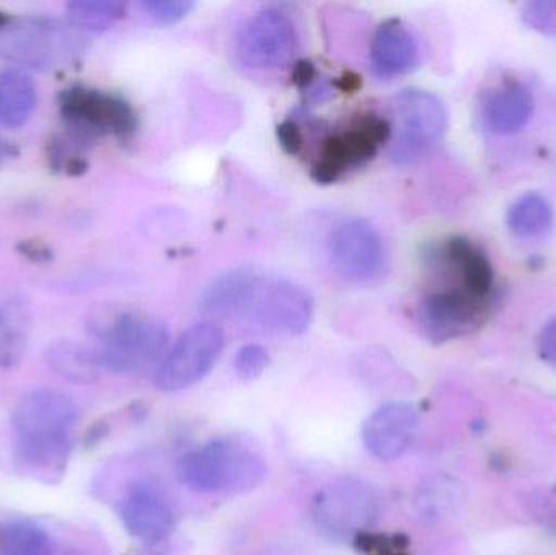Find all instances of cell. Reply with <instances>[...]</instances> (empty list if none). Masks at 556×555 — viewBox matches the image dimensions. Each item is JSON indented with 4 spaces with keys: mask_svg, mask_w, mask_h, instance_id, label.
I'll return each instance as SVG.
<instances>
[{
    "mask_svg": "<svg viewBox=\"0 0 556 555\" xmlns=\"http://www.w3.org/2000/svg\"><path fill=\"white\" fill-rule=\"evenodd\" d=\"M199 306L215 318L247 323L285 338L306 332L314 316V299L306 287L254 267L215 277L202 290Z\"/></svg>",
    "mask_w": 556,
    "mask_h": 555,
    "instance_id": "obj_1",
    "label": "cell"
},
{
    "mask_svg": "<svg viewBox=\"0 0 556 555\" xmlns=\"http://www.w3.org/2000/svg\"><path fill=\"white\" fill-rule=\"evenodd\" d=\"M78 407L64 391H29L12 411L16 455L35 471H61L72 449Z\"/></svg>",
    "mask_w": 556,
    "mask_h": 555,
    "instance_id": "obj_2",
    "label": "cell"
},
{
    "mask_svg": "<svg viewBox=\"0 0 556 555\" xmlns=\"http://www.w3.org/2000/svg\"><path fill=\"white\" fill-rule=\"evenodd\" d=\"M175 475L182 488L198 494H244L263 484L267 459L256 440L230 433L185 453Z\"/></svg>",
    "mask_w": 556,
    "mask_h": 555,
    "instance_id": "obj_3",
    "label": "cell"
},
{
    "mask_svg": "<svg viewBox=\"0 0 556 555\" xmlns=\"http://www.w3.org/2000/svg\"><path fill=\"white\" fill-rule=\"evenodd\" d=\"M87 328L101 370L111 374L146 370L168 351V328L146 313L100 306L88 315Z\"/></svg>",
    "mask_w": 556,
    "mask_h": 555,
    "instance_id": "obj_4",
    "label": "cell"
},
{
    "mask_svg": "<svg viewBox=\"0 0 556 555\" xmlns=\"http://www.w3.org/2000/svg\"><path fill=\"white\" fill-rule=\"evenodd\" d=\"M440 277L438 289L427 290L418 300L415 319L431 344H444L479 331L495 312L502 295H490L450 274Z\"/></svg>",
    "mask_w": 556,
    "mask_h": 555,
    "instance_id": "obj_5",
    "label": "cell"
},
{
    "mask_svg": "<svg viewBox=\"0 0 556 555\" xmlns=\"http://www.w3.org/2000/svg\"><path fill=\"white\" fill-rule=\"evenodd\" d=\"M85 38L68 22L51 16H23L0 22V58L20 67L49 72L77 61Z\"/></svg>",
    "mask_w": 556,
    "mask_h": 555,
    "instance_id": "obj_6",
    "label": "cell"
},
{
    "mask_svg": "<svg viewBox=\"0 0 556 555\" xmlns=\"http://www.w3.org/2000/svg\"><path fill=\"white\" fill-rule=\"evenodd\" d=\"M381 494L371 482L340 476L314 494L309 505L316 533L332 543H352L371 531L381 515Z\"/></svg>",
    "mask_w": 556,
    "mask_h": 555,
    "instance_id": "obj_7",
    "label": "cell"
},
{
    "mask_svg": "<svg viewBox=\"0 0 556 555\" xmlns=\"http://www.w3.org/2000/svg\"><path fill=\"white\" fill-rule=\"evenodd\" d=\"M389 159L410 166L430 155L447 130V111L440 97L421 88H405L391 100Z\"/></svg>",
    "mask_w": 556,
    "mask_h": 555,
    "instance_id": "obj_8",
    "label": "cell"
},
{
    "mask_svg": "<svg viewBox=\"0 0 556 555\" xmlns=\"http://www.w3.org/2000/svg\"><path fill=\"white\" fill-rule=\"evenodd\" d=\"M59 111L67 126V136L84 147L114 136L119 140L132 139L139 127L136 110L119 94L98 88L74 85L59 94Z\"/></svg>",
    "mask_w": 556,
    "mask_h": 555,
    "instance_id": "obj_9",
    "label": "cell"
},
{
    "mask_svg": "<svg viewBox=\"0 0 556 555\" xmlns=\"http://www.w3.org/2000/svg\"><path fill=\"white\" fill-rule=\"evenodd\" d=\"M391 123L378 114H365L352 126L329 134L320 142L319 159L314 162L311 178L317 185H333L350 169L359 168L378 155L391 140Z\"/></svg>",
    "mask_w": 556,
    "mask_h": 555,
    "instance_id": "obj_10",
    "label": "cell"
},
{
    "mask_svg": "<svg viewBox=\"0 0 556 555\" xmlns=\"http://www.w3.org/2000/svg\"><path fill=\"white\" fill-rule=\"evenodd\" d=\"M225 336L220 326L202 321L186 329L165 352L155 371L160 391L176 393L204 380L220 358Z\"/></svg>",
    "mask_w": 556,
    "mask_h": 555,
    "instance_id": "obj_11",
    "label": "cell"
},
{
    "mask_svg": "<svg viewBox=\"0 0 556 555\" xmlns=\"http://www.w3.org/2000/svg\"><path fill=\"white\" fill-rule=\"evenodd\" d=\"M300 46L293 18L280 7L254 13L237 36V58L248 71L267 72L290 64Z\"/></svg>",
    "mask_w": 556,
    "mask_h": 555,
    "instance_id": "obj_12",
    "label": "cell"
},
{
    "mask_svg": "<svg viewBox=\"0 0 556 555\" xmlns=\"http://www.w3.org/2000/svg\"><path fill=\"white\" fill-rule=\"evenodd\" d=\"M327 251L337 276L359 286L378 280L388 264L384 238L366 218L352 217L337 224L327 240Z\"/></svg>",
    "mask_w": 556,
    "mask_h": 555,
    "instance_id": "obj_13",
    "label": "cell"
},
{
    "mask_svg": "<svg viewBox=\"0 0 556 555\" xmlns=\"http://www.w3.org/2000/svg\"><path fill=\"white\" fill-rule=\"evenodd\" d=\"M119 517L134 540L156 546L165 543L176 527L175 508L155 482L139 479L129 484L119 502Z\"/></svg>",
    "mask_w": 556,
    "mask_h": 555,
    "instance_id": "obj_14",
    "label": "cell"
},
{
    "mask_svg": "<svg viewBox=\"0 0 556 555\" xmlns=\"http://www.w3.org/2000/svg\"><path fill=\"white\" fill-rule=\"evenodd\" d=\"M420 416L407 401H391L375 411L362 427V440L369 455L379 462L402 458L417 439Z\"/></svg>",
    "mask_w": 556,
    "mask_h": 555,
    "instance_id": "obj_15",
    "label": "cell"
},
{
    "mask_svg": "<svg viewBox=\"0 0 556 555\" xmlns=\"http://www.w3.org/2000/svg\"><path fill=\"white\" fill-rule=\"evenodd\" d=\"M534 106V94L528 85L516 78H505L480 98V123L493 136H515L526 129Z\"/></svg>",
    "mask_w": 556,
    "mask_h": 555,
    "instance_id": "obj_16",
    "label": "cell"
},
{
    "mask_svg": "<svg viewBox=\"0 0 556 555\" xmlns=\"http://www.w3.org/2000/svg\"><path fill=\"white\" fill-rule=\"evenodd\" d=\"M420 64L417 36L402 20L388 18L379 23L369 49L372 74L381 80H392L410 74Z\"/></svg>",
    "mask_w": 556,
    "mask_h": 555,
    "instance_id": "obj_17",
    "label": "cell"
},
{
    "mask_svg": "<svg viewBox=\"0 0 556 555\" xmlns=\"http://www.w3.org/2000/svg\"><path fill=\"white\" fill-rule=\"evenodd\" d=\"M38 103L35 81L16 68L0 71V126L16 129L31 119Z\"/></svg>",
    "mask_w": 556,
    "mask_h": 555,
    "instance_id": "obj_18",
    "label": "cell"
},
{
    "mask_svg": "<svg viewBox=\"0 0 556 555\" xmlns=\"http://www.w3.org/2000/svg\"><path fill=\"white\" fill-rule=\"evenodd\" d=\"M554 224V205L541 192L519 195L506 212V227L519 240H539L551 234Z\"/></svg>",
    "mask_w": 556,
    "mask_h": 555,
    "instance_id": "obj_19",
    "label": "cell"
},
{
    "mask_svg": "<svg viewBox=\"0 0 556 555\" xmlns=\"http://www.w3.org/2000/svg\"><path fill=\"white\" fill-rule=\"evenodd\" d=\"M31 312L23 299L0 302V370L15 367L28 345Z\"/></svg>",
    "mask_w": 556,
    "mask_h": 555,
    "instance_id": "obj_20",
    "label": "cell"
},
{
    "mask_svg": "<svg viewBox=\"0 0 556 555\" xmlns=\"http://www.w3.org/2000/svg\"><path fill=\"white\" fill-rule=\"evenodd\" d=\"M46 362L55 375L74 383H91L103 371L93 348L71 341L52 344L46 352Z\"/></svg>",
    "mask_w": 556,
    "mask_h": 555,
    "instance_id": "obj_21",
    "label": "cell"
},
{
    "mask_svg": "<svg viewBox=\"0 0 556 555\" xmlns=\"http://www.w3.org/2000/svg\"><path fill=\"white\" fill-rule=\"evenodd\" d=\"M48 531L28 520L9 521L0 530V555H52Z\"/></svg>",
    "mask_w": 556,
    "mask_h": 555,
    "instance_id": "obj_22",
    "label": "cell"
},
{
    "mask_svg": "<svg viewBox=\"0 0 556 555\" xmlns=\"http://www.w3.org/2000/svg\"><path fill=\"white\" fill-rule=\"evenodd\" d=\"M127 5L116 0H74L67 5V22L78 31H104L126 16Z\"/></svg>",
    "mask_w": 556,
    "mask_h": 555,
    "instance_id": "obj_23",
    "label": "cell"
},
{
    "mask_svg": "<svg viewBox=\"0 0 556 555\" xmlns=\"http://www.w3.org/2000/svg\"><path fill=\"white\" fill-rule=\"evenodd\" d=\"M456 504L457 488L454 485V481L444 476L427 479L418 488L417 497H415L418 514L421 517L430 518V520L446 517L450 512L454 510Z\"/></svg>",
    "mask_w": 556,
    "mask_h": 555,
    "instance_id": "obj_24",
    "label": "cell"
},
{
    "mask_svg": "<svg viewBox=\"0 0 556 555\" xmlns=\"http://www.w3.org/2000/svg\"><path fill=\"white\" fill-rule=\"evenodd\" d=\"M353 546L362 555H412L410 540L402 533L366 531L353 541Z\"/></svg>",
    "mask_w": 556,
    "mask_h": 555,
    "instance_id": "obj_25",
    "label": "cell"
},
{
    "mask_svg": "<svg viewBox=\"0 0 556 555\" xmlns=\"http://www.w3.org/2000/svg\"><path fill=\"white\" fill-rule=\"evenodd\" d=\"M521 20L528 28L556 36V0H534L522 5Z\"/></svg>",
    "mask_w": 556,
    "mask_h": 555,
    "instance_id": "obj_26",
    "label": "cell"
},
{
    "mask_svg": "<svg viewBox=\"0 0 556 555\" xmlns=\"http://www.w3.org/2000/svg\"><path fill=\"white\" fill-rule=\"evenodd\" d=\"M270 355L266 348L260 344H247L235 355L233 367L238 377L243 380H256L269 367Z\"/></svg>",
    "mask_w": 556,
    "mask_h": 555,
    "instance_id": "obj_27",
    "label": "cell"
},
{
    "mask_svg": "<svg viewBox=\"0 0 556 555\" xmlns=\"http://www.w3.org/2000/svg\"><path fill=\"white\" fill-rule=\"evenodd\" d=\"M142 7L153 22L172 26L182 22L194 10L195 3L191 0H147Z\"/></svg>",
    "mask_w": 556,
    "mask_h": 555,
    "instance_id": "obj_28",
    "label": "cell"
},
{
    "mask_svg": "<svg viewBox=\"0 0 556 555\" xmlns=\"http://www.w3.org/2000/svg\"><path fill=\"white\" fill-rule=\"evenodd\" d=\"M276 134L278 143L288 155H298L303 150V133H301L300 124L296 121L287 119L278 124Z\"/></svg>",
    "mask_w": 556,
    "mask_h": 555,
    "instance_id": "obj_29",
    "label": "cell"
},
{
    "mask_svg": "<svg viewBox=\"0 0 556 555\" xmlns=\"http://www.w3.org/2000/svg\"><path fill=\"white\" fill-rule=\"evenodd\" d=\"M538 351L542 361L556 370V315L552 316L538 338Z\"/></svg>",
    "mask_w": 556,
    "mask_h": 555,
    "instance_id": "obj_30",
    "label": "cell"
},
{
    "mask_svg": "<svg viewBox=\"0 0 556 555\" xmlns=\"http://www.w3.org/2000/svg\"><path fill=\"white\" fill-rule=\"evenodd\" d=\"M317 78H319V72H317L316 65L307 61V59L298 61L296 64H294L293 71H291V81L303 91L313 87Z\"/></svg>",
    "mask_w": 556,
    "mask_h": 555,
    "instance_id": "obj_31",
    "label": "cell"
},
{
    "mask_svg": "<svg viewBox=\"0 0 556 555\" xmlns=\"http://www.w3.org/2000/svg\"><path fill=\"white\" fill-rule=\"evenodd\" d=\"M333 88L337 91H345V93H353L362 87V77L355 72L345 71L339 78L332 80Z\"/></svg>",
    "mask_w": 556,
    "mask_h": 555,
    "instance_id": "obj_32",
    "label": "cell"
},
{
    "mask_svg": "<svg viewBox=\"0 0 556 555\" xmlns=\"http://www.w3.org/2000/svg\"><path fill=\"white\" fill-rule=\"evenodd\" d=\"M15 153V149H13L7 140H3L2 137H0V165H2L3 162H7V160L12 159Z\"/></svg>",
    "mask_w": 556,
    "mask_h": 555,
    "instance_id": "obj_33",
    "label": "cell"
},
{
    "mask_svg": "<svg viewBox=\"0 0 556 555\" xmlns=\"http://www.w3.org/2000/svg\"><path fill=\"white\" fill-rule=\"evenodd\" d=\"M303 553H300V551L294 550H285V551H277V553H274L273 555H301Z\"/></svg>",
    "mask_w": 556,
    "mask_h": 555,
    "instance_id": "obj_34",
    "label": "cell"
}]
</instances>
